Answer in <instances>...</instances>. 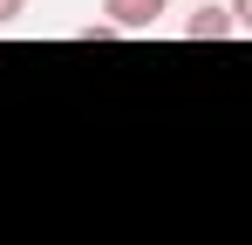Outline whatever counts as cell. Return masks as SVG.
I'll list each match as a JSON object with an SVG mask.
<instances>
[{
	"label": "cell",
	"instance_id": "277c9868",
	"mask_svg": "<svg viewBox=\"0 0 252 245\" xmlns=\"http://www.w3.org/2000/svg\"><path fill=\"white\" fill-rule=\"evenodd\" d=\"M21 14H28V0H0V28H7V21H21Z\"/></svg>",
	"mask_w": 252,
	"mask_h": 245
},
{
	"label": "cell",
	"instance_id": "7a4b0ae2",
	"mask_svg": "<svg viewBox=\"0 0 252 245\" xmlns=\"http://www.w3.org/2000/svg\"><path fill=\"white\" fill-rule=\"evenodd\" d=\"M225 34H232V14H225V7L198 0V7L184 14V41H225Z\"/></svg>",
	"mask_w": 252,
	"mask_h": 245
},
{
	"label": "cell",
	"instance_id": "3957f363",
	"mask_svg": "<svg viewBox=\"0 0 252 245\" xmlns=\"http://www.w3.org/2000/svg\"><path fill=\"white\" fill-rule=\"evenodd\" d=\"M225 14H232V34H252V0H232Z\"/></svg>",
	"mask_w": 252,
	"mask_h": 245
},
{
	"label": "cell",
	"instance_id": "5b68a950",
	"mask_svg": "<svg viewBox=\"0 0 252 245\" xmlns=\"http://www.w3.org/2000/svg\"><path fill=\"white\" fill-rule=\"evenodd\" d=\"M191 7H198V0H191Z\"/></svg>",
	"mask_w": 252,
	"mask_h": 245
},
{
	"label": "cell",
	"instance_id": "6da1fadb",
	"mask_svg": "<svg viewBox=\"0 0 252 245\" xmlns=\"http://www.w3.org/2000/svg\"><path fill=\"white\" fill-rule=\"evenodd\" d=\"M164 7H170V0H102V14H109L116 34H143V28H157Z\"/></svg>",
	"mask_w": 252,
	"mask_h": 245
}]
</instances>
